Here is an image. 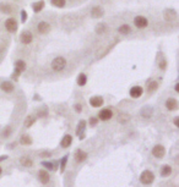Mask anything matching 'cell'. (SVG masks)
Here are the masks:
<instances>
[{"mask_svg":"<svg viewBox=\"0 0 179 187\" xmlns=\"http://www.w3.org/2000/svg\"><path fill=\"white\" fill-rule=\"evenodd\" d=\"M178 121H179V119H178V117H175V119H174V123H175V126H178Z\"/></svg>","mask_w":179,"mask_h":187,"instance_id":"8d00e7d4","label":"cell"},{"mask_svg":"<svg viewBox=\"0 0 179 187\" xmlns=\"http://www.w3.org/2000/svg\"><path fill=\"white\" fill-rule=\"evenodd\" d=\"M50 155V153H48V152H46V153H41V157H49Z\"/></svg>","mask_w":179,"mask_h":187,"instance_id":"d590c367","label":"cell"},{"mask_svg":"<svg viewBox=\"0 0 179 187\" xmlns=\"http://www.w3.org/2000/svg\"><path fill=\"white\" fill-rule=\"evenodd\" d=\"M142 93H144L142 88L140 86H135L130 89V97L131 98H140L142 96Z\"/></svg>","mask_w":179,"mask_h":187,"instance_id":"52a82bcc","label":"cell"},{"mask_svg":"<svg viewBox=\"0 0 179 187\" xmlns=\"http://www.w3.org/2000/svg\"><path fill=\"white\" fill-rule=\"evenodd\" d=\"M43 165H44L46 168H48V169H53V166H54L52 163H43Z\"/></svg>","mask_w":179,"mask_h":187,"instance_id":"836d02e7","label":"cell"},{"mask_svg":"<svg viewBox=\"0 0 179 187\" xmlns=\"http://www.w3.org/2000/svg\"><path fill=\"white\" fill-rule=\"evenodd\" d=\"M103 29H104V26H103V25H102V26H98V27H97V32L101 33V32H103Z\"/></svg>","mask_w":179,"mask_h":187,"instance_id":"e575fe53","label":"cell"},{"mask_svg":"<svg viewBox=\"0 0 179 187\" xmlns=\"http://www.w3.org/2000/svg\"><path fill=\"white\" fill-rule=\"evenodd\" d=\"M0 88H2L4 92H6V93H10V92L14 90V84L11 82H9V81H5V82H3L2 84H0Z\"/></svg>","mask_w":179,"mask_h":187,"instance_id":"4fadbf2b","label":"cell"},{"mask_svg":"<svg viewBox=\"0 0 179 187\" xmlns=\"http://www.w3.org/2000/svg\"><path fill=\"white\" fill-rule=\"evenodd\" d=\"M20 39H21V42H22L23 44H29V43L32 42L33 37H32V34L29 33V32H23V33L21 34Z\"/></svg>","mask_w":179,"mask_h":187,"instance_id":"8fae6325","label":"cell"},{"mask_svg":"<svg viewBox=\"0 0 179 187\" xmlns=\"http://www.w3.org/2000/svg\"><path fill=\"white\" fill-rule=\"evenodd\" d=\"M20 163H21L23 166H32V165H33V162L29 159L28 157H22V158L20 159Z\"/></svg>","mask_w":179,"mask_h":187,"instance_id":"d6986e66","label":"cell"},{"mask_svg":"<svg viewBox=\"0 0 179 187\" xmlns=\"http://www.w3.org/2000/svg\"><path fill=\"white\" fill-rule=\"evenodd\" d=\"M65 66H66V60H65L64 57H62V56L55 57V59L53 60V62H52V69H53L54 71H56V72L64 70Z\"/></svg>","mask_w":179,"mask_h":187,"instance_id":"6da1fadb","label":"cell"},{"mask_svg":"<svg viewBox=\"0 0 179 187\" xmlns=\"http://www.w3.org/2000/svg\"><path fill=\"white\" fill-rule=\"evenodd\" d=\"M33 122H35V117H33V116H28V117L26 119L25 126H26V127H31L32 125H33Z\"/></svg>","mask_w":179,"mask_h":187,"instance_id":"4316f807","label":"cell"},{"mask_svg":"<svg viewBox=\"0 0 179 187\" xmlns=\"http://www.w3.org/2000/svg\"><path fill=\"white\" fill-rule=\"evenodd\" d=\"M5 27H6V29L9 31V32H15V31L17 29V22H16V20L15 18H9V20H6V22H5Z\"/></svg>","mask_w":179,"mask_h":187,"instance_id":"8992f818","label":"cell"},{"mask_svg":"<svg viewBox=\"0 0 179 187\" xmlns=\"http://www.w3.org/2000/svg\"><path fill=\"white\" fill-rule=\"evenodd\" d=\"M87 82V76L85 74H80L79 77H77V84L79 86H85Z\"/></svg>","mask_w":179,"mask_h":187,"instance_id":"ffe728a7","label":"cell"},{"mask_svg":"<svg viewBox=\"0 0 179 187\" xmlns=\"http://www.w3.org/2000/svg\"><path fill=\"white\" fill-rule=\"evenodd\" d=\"M175 92H179V84H175Z\"/></svg>","mask_w":179,"mask_h":187,"instance_id":"74e56055","label":"cell"},{"mask_svg":"<svg viewBox=\"0 0 179 187\" xmlns=\"http://www.w3.org/2000/svg\"><path fill=\"white\" fill-rule=\"evenodd\" d=\"M85 125H86L85 121L81 120V122L79 123V126H77V133H79V135H80V132H83V130H85Z\"/></svg>","mask_w":179,"mask_h":187,"instance_id":"f1b7e54d","label":"cell"},{"mask_svg":"<svg viewBox=\"0 0 179 187\" xmlns=\"http://www.w3.org/2000/svg\"><path fill=\"white\" fill-rule=\"evenodd\" d=\"M75 110H76L77 113H81V110H82V107H81L80 104H76V105H75Z\"/></svg>","mask_w":179,"mask_h":187,"instance_id":"d6a6232c","label":"cell"},{"mask_svg":"<svg viewBox=\"0 0 179 187\" xmlns=\"http://www.w3.org/2000/svg\"><path fill=\"white\" fill-rule=\"evenodd\" d=\"M118 31H119V33H122V34H128V33L131 32V28H130L129 25H122L118 28Z\"/></svg>","mask_w":179,"mask_h":187,"instance_id":"e0dca14e","label":"cell"},{"mask_svg":"<svg viewBox=\"0 0 179 187\" xmlns=\"http://www.w3.org/2000/svg\"><path fill=\"white\" fill-rule=\"evenodd\" d=\"M37 29H38V32H39L41 34H47V33L49 32V31H50V25H49L48 22L42 21V22L38 23Z\"/></svg>","mask_w":179,"mask_h":187,"instance_id":"5b68a950","label":"cell"},{"mask_svg":"<svg viewBox=\"0 0 179 187\" xmlns=\"http://www.w3.org/2000/svg\"><path fill=\"white\" fill-rule=\"evenodd\" d=\"M157 87H158V82L157 81H151L147 84V90L148 92H155L157 89Z\"/></svg>","mask_w":179,"mask_h":187,"instance_id":"44dd1931","label":"cell"},{"mask_svg":"<svg viewBox=\"0 0 179 187\" xmlns=\"http://www.w3.org/2000/svg\"><path fill=\"white\" fill-rule=\"evenodd\" d=\"M43 8H44V2H38V3L33 4V11L35 12H39Z\"/></svg>","mask_w":179,"mask_h":187,"instance_id":"603a6c76","label":"cell"},{"mask_svg":"<svg viewBox=\"0 0 179 187\" xmlns=\"http://www.w3.org/2000/svg\"><path fill=\"white\" fill-rule=\"evenodd\" d=\"M164 153H166V149H164V147H163V146H161V144L155 146V147H154V149H152V154H154V157H156V158H158V159H161V158H163V157H164Z\"/></svg>","mask_w":179,"mask_h":187,"instance_id":"3957f363","label":"cell"},{"mask_svg":"<svg viewBox=\"0 0 179 187\" xmlns=\"http://www.w3.org/2000/svg\"><path fill=\"white\" fill-rule=\"evenodd\" d=\"M32 143V139L28 135H23L21 137V144H31Z\"/></svg>","mask_w":179,"mask_h":187,"instance_id":"d4e9b609","label":"cell"},{"mask_svg":"<svg viewBox=\"0 0 179 187\" xmlns=\"http://www.w3.org/2000/svg\"><path fill=\"white\" fill-rule=\"evenodd\" d=\"M166 108H167L169 111L177 110V108H178V102H177L174 98H168V99L166 100Z\"/></svg>","mask_w":179,"mask_h":187,"instance_id":"ba28073f","label":"cell"},{"mask_svg":"<svg viewBox=\"0 0 179 187\" xmlns=\"http://www.w3.org/2000/svg\"><path fill=\"white\" fill-rule=\"evenodd\" d=\"M52 4L55 5L56 8H64L65 0H52Z\"/></svg>","mask_w":179,"mask_h":187,"instance_id":"484cf974","label":"cell"},{"mask_svg":"<svg viewBox=\"0 0 179 187\" xmlns=\"http://www.w3.org/2000/svg\"><path fill=\"white\" fill-rule=\"evenodd\" d=\"M129 115H127V114H122V115H119V117H118V121L119 122H122V123H125L127 121H129Z\"/></svg>","mask_w":179,"mask_h":187,"instance_id":"83f0119b","label":"cell"},{"mask_svg":"<svg viewBox=\"0 0 179 187\" xmlns=\"http://www.w3.org/2000/svg\"><path fill=\"white\" fill-rule=\"evenodd\" d=\"M91 14H92V16L93 17H101L102 15H103V10L100 8V6H96V8H93L92 10H91Z\"/></svg>","mask_w":179,"mask_h":187,"instance_id":"ac0fdd59","label":"cell"},{"mask_svg":"<svg viewBox=\"0 0 179 187\" xmlns=\"http://www.w3.org/2000/svg\"><path fill=\"white\" fill-rule=\"evenodd\" d=\"M134 23H135V26L139 27V28H145V27L148 25V21H147V18L144 17V16H136V17L134 18Z\"/></svg>","mask_w":179,"mask_h":187,"instance_id":"277c9868","label":"cell"},{"mask_svg":"<svg viewBox=\"0 0 179 187\" xmlns=\"http://www.w3.org/2000/svg\"><path fill=\"white\" fill-rule=\"evenodd\" d=\"M38 179H39V181H41L42 183H48L49 180H50V176H49V174H48L46 170H41V171L38 172Z\"/></svg>","mask_w":179,"mask_h":187,"instance_id":"30bf717a","label":"cell"},{"mask_svg":"<svg viewBox=\"0 0 179 187\" xmlns=\"http://www.w3.org/2000/svg\"><path fill=\"white\" fill-rule=\"evenodd\" d=\"M25 69H26V64H25V61H22V60H17V61H16V64H15L16 75L21 74V72H22Z\"/></svg>","mask_w":179,"mask_h":187,"instance_id":"5bb4252c","label":"cell"},{"mask_svg":"<svg viewBox=\"0 0 179 187\" xmlns=\"http://www.w3.org/2000/svg\"><path fill=\"white\" fill-rule=\"evenodd\" d=\"M3 159H6V155H4V157H0V162H2Z\"/></svg>","mask_w":179,"mask_h":187,"instance_id":"f35d334b","label":"cell"},{"mask_svg":"<svg viewBox=\"0 0 179 187\" xmlns=\"http://www.w3.org/2000/svg\"><path fill=\"white\" fill-rule=\"evenodd\" d=\"M0 10H2L4 14H10L12 9H11V6L9 4H2L0 5Z\"/></svg>","mask_w":179,"mask_h":187,"instance_id":"cb8c5ba5","label":"cell"},{"mask_svg":"<svg viewBox=\"0 0 179 187\" xmlns=\"http://www.w3.org/2000/svg\"><path fill=\"white\" fill-rule=\"evenodd\" d=\"M112 116H113V113H112L109 109H103V110H101V113H100V119L103 120V121L110 120Z\"/></svg>","mask_w":179,"mask_h":187,"instance_id":"9c48e42d","label":"cell"},{"mask_svg":"<svg viewBox=\"0 0 179 187\" xmlns=\"http://www.w3.org/2000/svg\"><path fill=\"white\" fill-rule=\"evenodd\" d=\"M155 180V175L150 171V170H145L141 176H140V181L144 183V185H150L152 183V181Z\"/></svg>","mask_w":179,"mask_h":187,"instance_id":"7a4b0ae2","label":"cell"},{"mask_svg":"<svg viewBox=\"0 0 179 187\" xmlns=\"http://www.w3.org/2000/svg\"><path fill=\"white\" fill-rule=\"evenodd\" d=\"M26 17H27L26 11H22V12H21V20H22V22H23V21H26Z\"/></svg>","mask_w":179,"mask_h":187,"instance_id":"1f68e13d","label":"cell"},{"mask_svg":"<svg viewBox=\"0 0 179 187\" xmlns=\"http://www.w3.org/2000/svg\"><path fill=\"white\" fill-rule=\"evenodd\" d=\"M90 104L93 108H100L101 105H103V98L102 97H93L90 99Z\"/></svg>","mask_w":179,"mask_h":187,"instance_id":"7c38bea8","label":"cell"},{"mask_svg":"<svg viewBox=\"0 0 179 187\" xmlns=\"http://www.w3.org/2000/svg\"><path fill=\"white\" fill-rule=\"evenodd\" d=\"M90 123H91V126H96V125H97V119L92 117L91 120H90Z\"/></svg>","mask_w":179,"mask_h":187,"instance_id":"4dcf8cb0","label":"cell"},{"mask_svg":"<svg viewBox=\"0 0 179 187\" xmlns=\"http://www.w3.org/2000/svg\"><path fill=\"white\" fill-rule=\"evenodd\" d=\"M86 158H87V153H85L83 150H77L76 152V154H75V160L77 163H81V162L86 160Z\"/></svg>","mask_w":179,"mask_h":187,"instance_id":"9a60e30c","label":"cell"},{"mask_svg":"<svg viewBox=\"0 0 179 187\" xmlns=\"http://www.w3.org/2000/svg\"><path fill=\"white\" fill-rule=\"evenodd\" d=\"M71 142H73V137H71L70 135H66V136H64V138L62 139L60 146H62L63 148H68V147L71 146Z\"/></svg>","mask_w":179,"mask_h":187,"instance_id":"2e32d148","label":"cell"},{"mask_svg":"<svg viewBox=\"0 0 179 187\" xmlns=\"http://www.w3.org/2000/svg\"><path fill=\"white\" fill-rule=\"evenodd\" d=\"M172 174V168L169 166V165H164L163 168H162V171H161V175L162 176H169Z\"/></svg>","mask_w":179,"mask_h":187,"instance_id":"7402d4cb","label":"cell"},{"mask_svg":"<svg viewBox=\"0 0 179 187\" xmlns=\"http://www.w3.org/2000/svg\"><path fill=\"white\" fill-rule=\"evenodd\" d=\"M66 160H68V157H64V158H63V163H62V171H64V169H65Z\"/></svg>","mask_w":179,"mask_h":187,"instance_id":"f546056e","label":"cell"},{"mask_svg":"<svg viewBox=\"0 0 179 187\" xmlns=\"http://www.w3.org/2000/svg\"><path fill=\"white\" fill-rule=\"evenodd\" d=\"M0 175H2V168H0Z\"/></svg>","mask_w":179,"mask_h":187,"instance_id":"ab89813d","label":"cell"}]
</instances>
